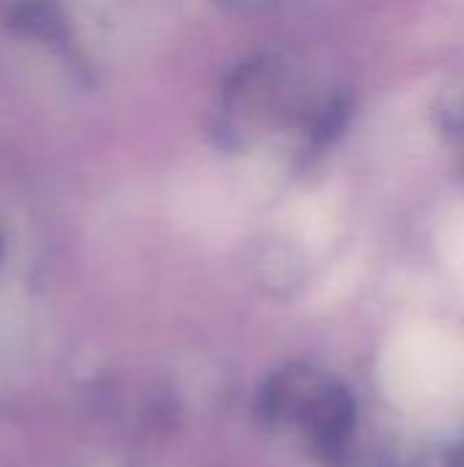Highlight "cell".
Masks as SVG:
<instances>
[{
    "label": "cell",
    "instance_id": "6da1fadb",
    "mask_svg": "<svg viewBox=\"0 0 464 467\" xmlns=\"http://www.w3.org/2000/svg\"><path fill=\"white\" fill-rule=\"evenodd\" d=\"M257 413L271 435L323 465L347 457L358 421L347 383L301 361L268 375L257 397Z\"/></svg>",
    "mask_w": 464,
    "mask_h": 467
},
{
    "label": "cell",
    "instance_id": "7a4b0ae2",
    "mask_svg": "<svg viewBox=\"0 0 464 467\" xmlns=\"http://www.w3.org/2000/svg\"><path fill=\"white\" fill-rule=\"evenodd\" d=\"M347 118H350V104L347 99H334L328 101L320 112L312 115L309 120V142H306V153L304 159H312V156H320L328 145H334L345 126H347Z\"/></svg>",
    "mask_w": 464,
    "mask_h": 467
},
{
    "label": "cell",
    "instance_id": "3957f363",
    "mask_svg": "<svg viewBox=\"0 0 464 467\" xmlns=\"http://www.w3.org/2000/svg\"><path fill=\"white\" fill-rule=\"evenodd\" d=\"M416 467H464V438L443 441L432 449H427Z\"/></svg>",
    "mask_w": 464,
    "mask_h": 467
}]
</instances>
